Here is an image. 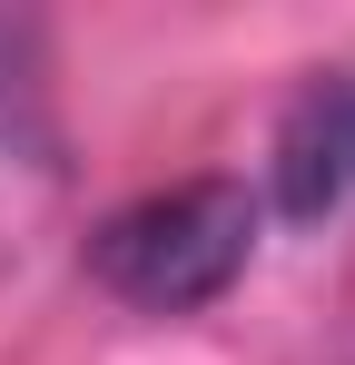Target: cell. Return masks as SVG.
Instances as JSON below:
<instances>
[{"instance_id": "cell-2", "label": "cell", "mask_w": 355, "mask_h": 365, "mask_svg": "<svg viewBox=\"0 0 355 365\" xmlns=\"http://www.w3.org/2000/svg\"><path fill=\"white\" fill-rule=\"evenodd\" d=\"M267 197L296 227H326L355 207V60L316 69L277 119V148H267Z\"/></svg>"}, {"instance_id": "cell-1", "label": "cell", "mask_w": 355, "mask_h": 365, "mask_svg": "<svg viewBox=\"0 0 355 365\" xmlns=\"http://www.w3.org/2000/svg\"><path fill=\"white\" fill-rule=\"evenodd\" d=\"M79 257H89V277L118 306H138V316H197V306H217L247 277V257H257V197L237 178L148 187V197L109 207Z\"/></svg>"}]
</instances>
